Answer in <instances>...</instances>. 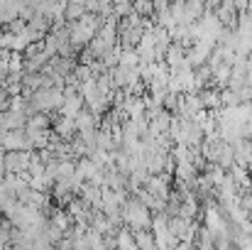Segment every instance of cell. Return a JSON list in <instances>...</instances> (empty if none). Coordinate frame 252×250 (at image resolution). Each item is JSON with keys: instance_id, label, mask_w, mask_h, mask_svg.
Returning <instances> with one entry per match:
<instances>
[{"instance_id": "obj_1", "label": "cell", "mask_w": 252, "mask_h": 250, "mask_svg": "<svg viewBox=\"0 0 252 250\" xmlns=\"http://www.w3.org/2000/svg\"><path fill=\"white\" fill-rule=\"evenodd\" d=\"M123 223L125 228L130 231H150V223H152V214L137 201V199H130L123 204Z\"/></svg>"}, {"instance_id": "obj_2", "label": "cell", "mask_w": 252, "mask_h": 250, "mask_svg": "<svg viewBox=\"0 0 252 250\" xmlns=\"http://www.w3.org/2000/svg\"><path fill=\"white\" fill-rule=\"evenodd\" d=\"M2 165H5V172L10 174H25L30 167V152H5Z\"/></svg>"}, {"instance_id": "obj_3", "label": "cell", "mask_w": 252, "mask_h": 250, "mask_svg": "<svg viewBox=\"0 0 252 250\" xmlns=\"http://www.w3.org/2000/svg\"><path fill=\"white\" fill-rule=\"evenodd\" d=\"M169 181H171V177L162 172V174H157V177H150V181L145 184V189H147L150 194H155L157 199L167 201L169 199Z\"/></svg>"}, {"instance_id": "obj_4", "label": "cell", "mask_w": 252, "mask_h": 250, "mask_svg": "<svg viewBox=\"0 0 252 250\" xmlns=\"http://www.w3.org/2000/svg\"><path fill=\"white\" fill-rule=\"evenodd\" d=\"M198 101H201V108L203 110H220V91L213 88V86H206L203 91L196 93Z\"/></svg>"}, {"instance_id": "obj_5", "label": "cell", "mask_w": 252, "mask_h": 250, "mask_svg": "<svg viewBox=\"0 0 252 250\" xmlns=\"http://www.w3.org/2000/svg\"><path fill=\"white\" fill-rule=\"evenodd\" d=\"M184 57H186V49L181 47V44H169V49L164 52V64L169 67V71H174V69H179V64L184 62Z\"/></svg>"}, {"instance_id": "obj_6", "label": "cell", "mask_w": 252, "mask_h": 250, "mask_svg": "<svg viewBox=\"0 0 252 250\" xmlns=\"http://www.w3.org/2000/svg\"><path fill=\"white\" fill-rule=\"evenodd\" d=\"M74 133H76V123H74L71 118L59 115V118L54 120V135H57V138H71Z\"/></svg>"}, {"instance_id": "obj_7", "label": "cell", "mask_w": 252, "mask_h": 250, "mask_svg": "<svg viewBox=\"0 0 252 250\" xmlns=\"http://www.w3.org/2000/svg\"><path fill=\"white\" fill-rule=\"evenodd\" d=\"M74 123H76V133H91V130H95V115L91 110H81Z\"/></svg>"}, {"instance_id": "obj_8", "label": "cell", "mask_w": 252, "mask_h": 250, "mask_svg": "<svg viewBox=\"0 0 252 250\" xmlns=\"http://www.w3.org/2000/svg\"><path fill=\"white\" fill-rule=\"evenodd\" d=\"M84 15H86V5H81V2H71L64 10V20H69V25L76 22V20H81Z\"/></svg>"}, {"instance_id": "obj_9", "label": "cell", "mask_w": 252, "mask_h": 250, "mask_svg": "<svg viewBox=\"0 0 252 250\" xmlns=\"http://www.w3.org/2000/svg\"><path fill=\"white\" fill-rule=\"evenodd\" d=\"M238 106H240V98L235 91H230V88L220 91V108H238Z\"/></svg>"}, {"instance_id": "obj_10", "label": "cell", "mask_w": 252, "mask_h": 250, "mask_svg": "<svg viewBox=\"0 0 252 250\" xmlns=\"http://www.w3.org/2000/svg\"><path fill=\"white\" fill-rule=\"evenodd\" d=\"M2 231H7V226H5V223L0 221V233H2Z\"/></svg>"}]
</instances>
